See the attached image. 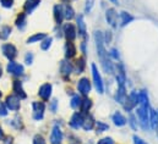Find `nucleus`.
Wrapping results in <instances>:
<instances>
[{
  "label": "nucleus",
  "mask_w": 158,
  "mask_h": 144,
  "mask_svg": "<svg viewBox=\"0 0 158 144\" xmlns=\"http://www.w3.org/2000/svg\"><path fill=\"white\" fill-rule=\"evenodd\" d=\"M93 38H94L97 55L99 58L102 69L107 73H110V74L114 73V66H113V64H112V61L109 59V55H108V53L106 50V43H104V39H103V33L101 31H96Z\"/></svg>",
  "instance_id": "obj_1"
},
{
  "label": "nucleus",
  "mask_w": 158,
  "mask_h": 144,
  "mask_svg": "<svg viewBox=\"0 0 158 144\" xmlns=\"http://www.w3.org/2000/svg\"><path fill=\"white\" fill-rule=\"evenodd\" d=\"M91 70H92V77H93V84L96 90L99 94H103L104 92V83H103V78L101 76V72L98 71V67L96 66V64L91 65Z\"/></svg>",
  "instance_id": "obj_2"
},
{
  "label": "nucleus",
  "mask_w": 158,
  "mask_h": 144,
  "mask_svg": "<svg viewBox=\"0 0 158 144\" xmlns=\"http://www.w3.org/2000/svg\"><path fill=\"white\" fill-rule=\"evenodd\" d=\"M137 105H139V92L132 90L130 94H127V97L123 104V108L125 109V111L131 112L134 109L137 108Z\"/></svg>",
  "instance_id": "obj_3"
},
{
  "label": "nucleus",
  "mask_w": 158,
  "mask_h": 144,
  "mask_svg": "<svg viewBox=\"0 0 158 144\" xmlns=\"http://www.w3.org/2000/svg\"><path fill=\"white\" fill-rule=\"evenodd\" d=\"M76 30H77V34L82 39V42L87 43L88 34H87V27H86V22H85L83 15L76 16Z\"/></svg>",
  "instance_id": "obj_4"
},
{
  "label": "nucleus",
  "mask_w": 158,
  "mask_h": 144,
  "mask_svg": "<svg viewBox=\"0 0 158 144\" xmlns=\"http://www.w3.org/2000/svg\"><path fill=\"white\" fill-rule=\"evenodd\" d=\"M63 139H64L63 130L58 123H55L52 128V132L49 136V142H50V144H61Z\"/></svg>",
  "instance_id": "obj_5"
},
{
  "label": "nucleus",
  "mask_w": 158,
  "mask_h": 144,
  "mask_svg": "<svg viewBox=\"0 0 158 144\" xmlns=\"http://www.w3.org/2000/svg\"><path fill=\"white\" fill-rule=\"evenodd\" d=\"M6 71L9 74L14 76V77H21L25 73V67L23 65L16 62V61H9L6 65Z\"/></svg>",
  "instance_id": "obj_6"
},
{
  "label": "nucleus",
  "mask_w": 158,
  "mask_h": 144,
  "mask_svg": "<svg viewBox=\"0 0 158 144\" xmlns=\"http://www.w3.org/2000/svg\"><path fill=\"white\" fill-rule=\"evenodd\" d=\"M45 112L44 102H33L32 103V117L35 121H42Z\"/></svg>",
  "instance_id": "obj_7"
},
{
  "label": "nucleus",
  "mask_w": 158,
  "mask_h": 144,
  "mask_svg": "<svg viewBox=\"0 0 158 144\" xmlns=\"http://www.w3.org/2000/svg\"><path fill=\"white\" fill-rule=\"evenodd\" d=\"M1 53L9 61H14L17 56V48L11 43H5L1 45Z\"/></svg>",
  "instance_id": "obj_8"
},
{
  "label": "nucleus",
  "mask_w": 158,
  "mask_h": 144,
  "mask_svg": "<svg viewBox=\"0 0 158 144\" xmlns=\"http://www.w3.org/2000/svg\"><path fill=\"white\" fill-rule=\"evenodd\" d=\"M92 89V83L88 79V77H81L77 81V90L82 97H87L91 93Z\"/></svg>",
  "instance_id": "obj_9"
},
{
  "label": "nucleus",
  "mask_w": 158,
  "mask_h": 144,
  "mask_svg": "<svg viewBox=\"0 0 158 144\" xmlns=\"http://www.w3.org/2000/svg\"><path fill=\"white\" fill-rule=\"evenodd\" d=\"M63 34L65 37V39L68 42H74L77 37V30H76V26L71 22H68L63 26Z\"/></svg>",
  "instance_id": "obj_10"
},
{
  "label": "nucleus",
  "mask_w": 158,
  "mask_h": 144,
  "mask_svg": "<svg viewBox=\"0 0 158 144\" xmlns=\"http://www.w3.org/2000/svg\"><path fill=\"white\" fill-rule=\"evenodd\" d=\"M5 106L10 111H19L21 108V99L17 98L15 94H9L5 98Z\"/></svg>",
  "instance_id": "obj_11"
},
{
  "label": "nucleus",
  "mask_w": 158,
  "mask_h": 144,
  "mask_svg": "<svg viewBox=\"0 0 158 144\" xmlns=\"http://www.w3.org/2000/svg\"><path fill=\"white\" fill-rule=\"evenodd\" d=\"M53 94V86L50 83H43L38 89V97L43 102H49Z\"/></svg>",
  "instance_id": "obj_12"
},
{
  "label": "nucleus",
  "mask_w": 158,
  "mask_h": 144,
  "mask_svg": "<svg viewBox=\"0 0 158 144\" xmlns=\"http://www.w3.org/2000/svg\"><path fill=\"white\" fill-rule=\"evenodd\" d=\"M83 120H85V115L81 114L80 111H75L69 121V126L74 130H80V128H82Z\"/></svg>",
  "instance_id": "obj_13"
},
{
  "label": "nucleus",
  "mask_w": 158,
  "mask_h": 144,
  "mask_svg": "<svg viewBox=\"0 0 158 144\" xmlns=\"http://www.w3.org/2000/svg\"><path fill=\"white\" fill-rule=\"evenodd\" d=\"M106 21L112 28H117L118 23V12L114 7H109L106 11Z\"/></svg>",
  "instance_id": "obj_14"
},
{
  "label": "nucleus",
  "mask_w": 158,
  "mask_h": 144,
  "mask_svg": "<svg viewBox=\"0 0 158 144\" xmlns=\"http://www.w3.org/2000/svg\"><path fill=\"white\" fill-rule=\"evenodd\" d=\"M12 92H14V94H15L17 98H20L21 100H23V99L27 98V94H26V92H25V89H23V84H22V82H21L20 79H15V81L12 82Z\"/></svg>",
  "instance_id": "obj_15"
},
{
  "label": "nucleus",
  "mask_w": 158,
  "mask_h": 144,
  "mask_svg": "<svg viewBox=\"0 0 158 144\" xmlns=\"http://www.w3.org/2000/svg\"><path fill=\"white\" fill-rule=\"evenodd\" d=\"M74 72V65H71L68 60H63L60 62V73L65 81L70 78V74Z\"/></svg>",
  "instance_id": "obj_16"
},
{
  "label": "nucleus",
  "mask_w": 158,
  "mask_h": 144,
  "mask_svg": "<svg viewBox=\"0 0 158 144\" xmlns=\"http://www.w3.org/2000/svg\"><path fill=\"white\" fill-rule=\"evenodd\" d=\"M64 53H65V59L66 60H70V59H73V58L76 56V54H77V46L75 45L74 42H68L66 40V43L64 45Z\"/></svg>",
  "instance_id": "obj_17"
},
{
  "label": "nucleus",
  "mask_w": 158,
  "mask_h": 144,
  "mask_svg": "<svg viewBox=\"0 0 158 144\" xmlns=\"http://www.w3.org/2000/svg\"><path fill=\"white\" fill-rule=\"evenodd\" d=\"M53 15H54V21L58 26L63 25V21L65 20L64 18V10H63V5H55L54 9H53Z\"/></svg>",
  "instance_id": "obj_18"
},
{
  "label": "nucleus",
  "mask_w": 158,
  "mask_h": 144,
  "mask_svg": "<svg viewBox=\"0 0 158 144\" xmlns=\"http://www.w3.org/2000/svg\"><path fill=\"white\" fill-rule=\"evenodd\" d=\"M40 1H42V0H26L25 4H23V12H25L26 15L32 14V12L40 6Z\"/></svg>",
  "instance_id": "obj_19"
},
{
  "label": "nucleus",
  "mask_w": 158,
  "mask_h": 144,
  "mask_svg": "<svg viewBox=\"0 0 158 144\" xmlns=\"http://www.w3.org/2000/svg\"><path fill=\"white\" fill-rule=\"evenodd\" d=\"M15 26L17 27V30L20 31H25L26 26H27V15L25 12H20L15 20Z\"/></svg>",
  "instance_id": "obj_20"
},
{
  "label": "nucleus",
  "mask_w": 158,
  "mask_h": 144,
  "mask_svg": "<svg viewBox=\"0 0 158 144\" xmlns=\"http://www.w3.org/2000/svg\"><path fill=\"white\" fill-rule=\"evenodd\" d=\"M112 121H113V123H114L117 127H123V126H125V125L127 123V118H126L120 111H115V112L113 114Z\"/></svg>",
  "instance_id": "obj_21"
},
{
  "label": "nucleus",
  "mask_w": 158,
  "mask_h": 144,
  "mask_svg": "<svg viewBox=\"0 0 158 144\" xmlns=\"http://www.w3.org/2000/svg\"><path fill=\"white\" fill-rule=\"evenodd\" d=\"M119 20H120V27H125L129 23H131L135 20V17L127 11H121L119 14Z\"/></svg>",
  "instance_id": "obj_22"
},
{
  "label": "nucleus",
  "mask_w": 158,
  "mask_h": 144,
  "mask_svg": "<svg viewBox=\"0 0 158 144\" xmlns=\"http://www.w3.org/2000/svg\"><path fill=\"white\" fill-rule=\"evenodd\" d=\"M117 83L118 86H125V82H126V73H125V69H124V65L123 64H118L117 66Z\"/></svg>",
  "instance_id": "obj_23"
},
{
  "label": "nucleus",
  "mask_w": 158,
  "mask_h": 144,
  "mask_svg": "<svg viewBox=\"0 0 158 144\" xmlns=\"http://www.w3.org/2000/svg\"><path fill=\"white\" fill-rule=\"evenodd\" d=\"M92 106H93L92 100L88 97H83L81 100V105H80V112L83 115H87L89 112V110L92 109Z\"/></svg>",
  "instance_id": "obj_24"
},
{
  "label": "nucleus",
  "mask_w": 158,
  "mask_h": 144,
  "mask_svg": "<svg viewBox=\"0 0 158 144\" xmlns=\"http://www.w3.org/2000/svg\"><path fill=\"white\" fill-rule=\"evenodd\" d=\"M94 126H96V120H94V117H93L92 115H89V114L85 115V120H83L82 128H83L86 132H88V131L93 130Z\"/></svg>",
  "instance_id": "obj_25"
},
{
  "label": "nucleus",
  "mask_w": 158,
  "mask_h": 144,
  "mask_svg": "<svg viewBox=\"0 0 158 144\" xmlns=\"http://www.w3.org/2000/svg\"><path fill=\"white\" fill-rule=\"evenodd\" d=\"M126 97H127V93H126V88H125V86H118V89H117V92H115V102L119 103V104H124V102H125V99H126Z\"/></svg>",
  "instance_id": "obj_26"
},
{
  "label": "nucleus",
  "mask_w": 158,
  "mask_h": 144,
  "mask_svg": "<svg viewBox=\"0 0 158 144\" xmlns=\"http://www.w3.org/2000/svg\"><path fill=\"white\" fill-rule=\"evenodd\" d=\"M63 10H64V18L68 22H70L73 18L76 17L75 16V10H74V7L70 4H64L63 5Z\"/></svg>",
  "instance_id": "obj_27"
},
{
  "label": "nucleus",
  "mask_w": 158,
  "mask_h": 144,
  "mask_svg": "<svg viewBox=\"0 0 158 144\" xmlns=\"http://www.w3.org/2000/svg\"><path fill=\"white\" fill-rule=\"evenodd\" d=\"M86 69V58L82 55L80 56L79 59H76L75 65H74V71L76 73H82Z\"/></svg>",
  "instance_id": "obj_28"
},
{
  "label": "nucleus",
  "mask_w": 158,
  "mask_h": 144,
  "mask_svg": "<svg viewBox=\"0 0 158 144\" xmlns=\"http://www.w3.org/2000/svg\"><path fill=\"white\" fill-rule=\"evenodd\" d=\"M150 126L152 130H156L158 127V111L150 108Z\"/></svg>",
  "instance_id": "obj_29"
},
{
  "label": "nucleus",
  "mask_w": 158,
  "mask_h": 144,
  "mask_svg": "<svg viewBox=\"0 0 158 144\" xmlns=\"http://www.w3.org/2000/svg\"><path fill=\"white\" fill-rule=\"evenodd\" d=\"M47 37L45 33H36V34H33V36L28 37L27 38V44H35V43H38V42H42L44 38Z\"/></svg>",
  "instance_id": "obj_30"
},
{
  "label": "nucleus",
  "mask_w": 158,
  "mask_h": 144,
  "mask_svg": "<svg viewBox=\"0 0 158 144\" xmlns=\"http://www.w3.org/2000/svg\"><path fill=\"white\" fill-rule=\"evenodd\" d=\"M11 32H12V28H11L10 26H7V25L2 26V27L0 28V39L6 40L9 37L11 36Z\"/></svg>",
  "instance_id": "obj_31"
},
{
  "label": "nucleus",
  "mask_w": 158,
  "mask_h": 144,
  "mask_svg": "<svg viewBox=\"0 0 158 144\" xmlns=\"http://www.w3.org/2000/svg\"><path fill=\"white\" fill-rule=\"evenodd\" d=\"M52 44H53V38L49 36H47L42 42H40V49L42 50H44V51H47V50H49L50 49V46H52Z\"/></svg>",
  "instance_id": "obj_32"
},
{
  "label": "nucleus",
  "mask_w": 158,
  "mask_h": 144,
  "mask_svg": "<svg viewBox=\"0 0 158 144\" xmlns=\"http://www.w3.org/2000/svg\"><path fill=\"white\" fill-rule=\"evenodd\" d=\"M94 128H96V132H97V133H103V132H107V131L109 130V126H108L107 123L102 122V121H96Z\"/></svg>",
  "instance_id": "obj_33"
},
{
  "label": "nucleus",
  "mask_w": 158,
  "mask_h": 144,
  "mask_svg": "<svg viewBox=\"0 0 158 144\" xmlns=\"http://www.w3.org/2000/svg\"><path fill=\"white\" fill-rule=\"evenodd\" d=\"M81 100H82V98L80 97L79 94H75V95H73V98H71V100H70V106L74 109V110H76V109H80V105H81Z\"/></svg>",
  "instance_id": "obj_34"
},
{
  "label": "nucleus",
  "mask_w": 158,
  "mask_h": 144,
  "mask_svg": "<svg viewBox=\"0 0 158 144\" xmlns=\"http://www.w3.org/2000/svg\"><path fill=\"white\" fill-rule=\"evenodd\" d=\"M127 123L130 125V127H131L134 131L137 130V117H136L134 114H130V116H129V118H127Z\"/></svg>",
  "instance_id": "obj_35"
},
{
  "label": "nucleus",
  "mask_w": 158,
  "mask_h": 144,
  "mask_svg": "<svg viewBox=\"0 0 158 144\" xmlns=\"http://www.w3.org/2000/svg\"><path fill=\"white\" fill-rule=\"evenodd\" d=\"M93 6H94V0H86V2H85V12L89 14L92 11Z\"/></svg>",
  "instance_id": "obj_36"
},
{
  "label": "nucleus",
  "mask_w": 158,
  "mask_h": 144,
  "mask_svg": "<svg viewBox=\"0 0 158 144\" xmlns=\"http://www.w3.org/2000/svg\"><path fill=\"white\" fill-rule=\"evenodd\" d=\"M58 105H59V102H58L56 99L50 100V102H49V110H50L53 114L56 112V111H58Z\"/></svg>",
  "instance_id": "obj_37"
},
{
  "label": "nucleus",
  "mask_w": 158,
  "mask_h": 144,
  "mask_svg": "<svg viewBox=\"0 0 158 144\" xmlns=\"http://www.w3.org/2000/svg\"><path fill=\"white\" fill-rule=\"evenodd\" d=\"M14 2L15 0H0V5L4 9H11L14 6Z\"/></svg>",
  "instance_id": "obj_38"
},
{
  "label": "nucleus",
  "mask_w": 158,
  "mask_h": 144,
  "mask_svg": "<svg viewBox=\"0 0 158 144\" xmlns=\"http://www.w3.org/2000/svg\"><path fill=\"white\" fill-rule=\"evenodd\" d=\"M33 59H35L33 53L28 51V53L25 55V62H26V65H32V64H33Z\"/></svg>",
  "instance_id": "obj_39"
},
{
  "label": "nucleus",
  "mask_w": 158,
  "mask_h": 144,
  "mask_svg": "<svg viewBox=\"0 0 158 144\" xmlns=\"http://www.w3.org/2000/svg\"><path fill=\"white\" fill-rule=\"evenodd\" d=\"M33 144H47V142L42 134H36L33 137Z\"/></svg>",
  "instance_id": "obj_40"
},
{
  "label": "nucleus",
  "mask_w": 158,
  "mask_h": 144,
  "mask_svg": "<svg viewBox=\"0 0 158 144\" xmlns=\"http://www.w3.org/2000/svg\"><path fill=\"white\" fill-rule=\"evenodd\" d=\"M108 55H109L112 59H114V60H119V59H120V55H119L118 49H115V48H112V49H110V51L108 53Z\"/></svg>",
  "instance_id": "obj_41"
},
{
  "label": "nucleus",
  "mask_w": 158,
  "mask_h": 144,
  "mask_svg": "<svg viewBox=\"0 0 158 144\" xmlns=\"http://www.w3.org/2000/svg\"><path fill=\"white\" fill-rule=\"evenodd\" d=\"M97 144H115V142H114V139L112 137H104V138L99 139L97 142Z\"/></svg>",
  "instance_id": "obj_42"
},
{
  "label": "nucleus",
  "mask_w": 158,
  "mask_h": 144,
  "mask_svg": "<svg viewBox=\"0 0 158 144\" xmlns=\"http://www.w3.org/2000/svg\"><path fill=\"white\" fill-rule=\"evenodd\" d=\"M12 121H14V122H12V126H14L15 128L21 130V128L23 127V125H22V122H21V118H20V117H17V116H16V117H15Z\"/></svg>",
  "instance_id": "obj_43"
},
{
  "label": "nucleus",
  "mask_w": 158,
  "mask_h": 144,
  "mask_svg": "<svg viewBox=\"0 0 158 144\" xmlns=\"http://www.w3.org/2000/svg\"><path fill=\"white\" fill-rule=\"evenodd\" d=\"M103 39H104V43H106V44L112 43V39H113V33H112L110 31H107V32H106V36H103Z\"/></svg>",
  "instance_id": "obj_44"
},
{
  "label": "nucleus",
  "mask_w": 158,
  "mask_h": 144,
  "mask_svg": "<svg viewBox=\"0 0 158 144\" xmlns=\"http://www.w3.org/2000/svg\"><path fill=\"white\" fill-rule=\"evenodd\" d=\"M7 114H9V110L6 109L5 104L0 103V117H4V116H6Z\"/></svg>",
  "instance_id": "obj_45"
},
{
  "label": "nucleus",
  "mask_w": 158,
  "mask_h": 144,
  "mask_svg": "<svg viewBox=\"0 0 158 144\" xmlns=\"http://www.w3.org/2000/svg\"><path fill=\"white\" fill-rule=\"evenodd\" d=\"M132 141H134V144H148L147 142H145L141 137H139V136H136V134L132 137Z\"/></svg>",
  "instance_id": "obj_46"
},
{
  "label": "nucleus",
  "mask_w": 158,
  "mask_h": 144,
  "mask_svg": "<svg viewBox=\"0 0 158 144\" xmlns=\"http://www.w3.org/2000/svg\"><path fill=\"white\" fill-rule=\"evenodd\" d=\"M2 143L4 144H14V138L11 136H4L2 138Z\"/></svg>",
  "instance_id": "obj_47"
},
{
  "label": "nucleus",
  "mask_w": 158,
  "mask_h": 144,
  "mask_svg": "<svg viewBox=\"0 0 158 144\" xmlns=\"http://www.w3.org/2000/svg\"><path fill=\"white\" fill-rule=\"evenodd\" d=\"M4 138V131H2V128L0 127V139H2Z\"/></svg>",
  "instance_id": "obj_48"
},
{
  "label": "nucleus",
  "mask_w": 158,
  "mask_h": 144,
  "mask_svg": "<svg viewBox=\"0 0 158 144\" xmlns=\"http://www.w3.org/2000/svg\"><path fill=\"white\" fill-rule=\"evenodd\" d=\"M109 1H112L114 5H119V0H109Z\"/></svg>",
  "instance_id": "obj_49"
},
{
  "label": "nucleus",
  "mask_w": 158,
  "mask_h": 144,
  "mask_svg": "<svg viewBox=\"0 0 158 144\" xmlns=\"http://www.w3.org/2000/svg\"><path fill=\"white\" fill-rule=\"evenodd\" d=\"M1 76H2V67H1V65H0V78H1Z\"/></svg>",
  "instance_id": "obj_50"
},
{
  "label": "nucleus",
  "mask_w": 158,
  "mask_h": 144,
  "mask_svg": "<svg viewBox=\"0 0 158 144\" xmlns=\"http://www.w3.org/2000/svg\"><path fill=\"white\" fill-rule=\"evenodd\" d=\"M1 97H2V93H1V90H0V99H1Z\"/></svg>",
  "instance_id": "obj_51"
},
{
  "label": "nucleus",
  "mask_w": 158,
  "mask_h": 144,
  "mask_svg": "<svg viewBox=\"0 0 158 144\" xmlns=\"http://www.w3.org/2000/svg\"><path fill=\"white\" fill-rule=\"evenodd\" d=\"M156 132H157V136H158V127L156 128Z\"/></svg>",
  "instance_id": "obj_52"
}]
</instances>
